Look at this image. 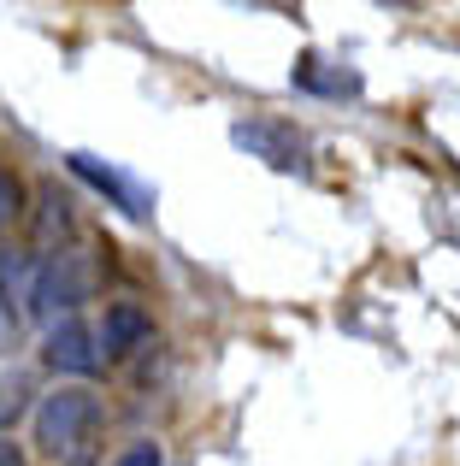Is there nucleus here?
<instances>
[{
	"instance_id": "f257e3e1",
	"label": "nucleus",
	"mask_w": 460,
	"mask_h": 466,
	"mask_svg": "<svg viewBox=\"0 0 460 466\" xmlns=\"http://www.w3.org/2000/svg\"><path fill=\"white\" fill-rule=\"evenodd\" d=\"M95 437H101V396L83 384H59L54 396L35 408V443L59 466H89Z\"/></svg>"
},
{
	"instance_id": "f03ea898",
	"label": "nucleus",
	"mask_w": 460,
	"mask_h": 466,
	"mask_svg": "<svg viewBox=\"0 0 460 466\" xmlns=\"http://www.w3.org/2000/svg\"><path fill=\"white\" fill-rule=\"evenodd\" d=\"M95 289V266L83 260V254H47L42 266H35V289H30V313L54 319V313H71L77 301H89Z\"/></svg>"
},
{
	"instance_id": "7ed1b4c3",
	"label": "nucleus",
	"mask_w": 460,
	"mask_h": 466,
	"mask_svg": "<svg viewBox=\"0 0 460 466\" xmlns=\"http://www.w3.org/2000/svg\"><path fill=\"white\" fill-rule=\"evenodd\" d=\"M42 360L54 366V372H65V378H89L95 366H101L95 330L83 325V319H59V325L47 330V342H42Z\"/></svg>"
},
{
	"instance_id": "20e7f679",
	"label": "nucleus",
	"mask_w": 460,
	"mask_h": 466,
	"mask_svg": "<svg viewBox=\"0 0 460 466\" xmlns=\"http://www.w3.org/2000/svg\"><path fill=\"white\" fill-rule=\"evenodd\" d=\"M71 171H77L83 183H95V189H101L118 213H130V218H148L154 213V189H142V183L125 177L118 166H101L95 154H71Z\"/></svg>"
},
{
	"instance_id": "39448f33",
	"label": "nucleus",
	"mask_w": 460,
	"mask_h": 466,
	"mask_svg": "<svg viewBox=\"0 0 460 466\" xmlns=\"http://www.w3.org/2000/svg\"><path fill=\"white\" fill-rule=\"evenodd\" d=\"M230 142L236 148H248V154H260L265 166H277V171H295V166H307V148H301V137H295V125H272V118H248V125H236L230 130Z\"/></svg>"
},
{
	"instance_id": "423d86ee",
	"label": "nucleus",
	"mask_w": 460,
	"mask_h": 466,
	"mask_svg": "<svg viewBox=\"0 0 460 466\" xmlns=\"http://www.w3.org/2000/svg\"><path fill=\"white\" fill-rule=\"evenodd\" d=\"M154 337V319L136 308V301H113L101 319V337H95V349H106V354H130V349H142V342Z\"/></svg>"
},
{
	"instance_id": "0eeeda50",
	"label": "nucleus",
	"mask_w": 460,
	"mask_h": 466,
	"mask_svg": "<svg viewBox=\"0 0 460 466\" xmlns=\"http://www.w3.org/2000/svg\"><path fill=\"white\" fill-rule=\"evenodd\" d=\"M35 254H0V308L6 301H24L30 308V289H35Z\"/></svg>"
},
{
	"instance_id": "6e6552de",
	"label": "nucleus",
	"mask_w": 460,
	"mask_h": 466,
	"mask_svg": "<svg viewBox=\"0 0 460 466\" xmlns=\"http://www.w3.org/2000/svg\"><path fill=\"white\" fill-rule=\"evenodd\" d=\"M295 83H301V89H313V95H360L355 71H325V59H301Z\"/></svg>"
},
{
	"instance_id": "1a4fd4ad",
	"label": "nucleus",
	"mask_w": 460,
	"mask_h": 466,
	"mask_svg": "<svg viewBox=\"0 0 460 466\" xmlns=\"http://www.w3.org/2000/svg\"><path fill=\"white\" fill-rule=\"evenodd\" d=\"M71 230V201L59 195V183L42 189V213H35V242H59Z\"/></svg>"
},
{
	"instance_id": "9d476101",
	"label": "nucleus",
	"mask_w": 460,
	"mask_h": 466,
	"mask_svg": "<svg viewBox=\"0 0 460 466\" xmlns=\"http://www.w3.org/2000/svg\"><path fill=\"white\" fill-rule=\"evenodd\" d=\"M24 408H30V384H24L18 372H12V378H0V431H12Z\"/></svg>"
},
{
	"instance_id": "9b49d317",
	"label": "nucleus",
	"mask_w": 460,
	"mask_h": 466,
	"mask_svg": "<svg viewBox=\"0 0 460 466\" xmlns=\"http://www.w3.org/2000/svg\"><path fill=\"white\" fill-rule=\"evenodd\" d=\"M18 213H24V183H18V171L0 166V230H6Z\"/></svg>"
},
{
	"instance_id": "f8f14e48",
	"label": "nucleus",
	"mask_w": 460,
	"mask_h": 466,
	"mask_svg": "<svg viewBox=\"0 0 460 466\" xmlns=\"http://www.w3.org/2000/svg\"><path fill=\"white\" fill-rule=\"evenodd\" d=\"M113 466H165V455H160V443H130Z\"/></svg>"
},
{
	"instance_id": "ddd939ff",
	"label": "nucleus",
	"mask_w": 460,
	"mask_h": 466,
	"mask_svg": "<svg viewBox=\"0 0 460 466\" xmlns=\"http://www.w3.org/2000/svg\"><path fill=\"white\" fill-rule=\"evenodd\" d=\"M0 466H24V449L18 443H0Z\"/></svg>"
},
{
	"instance_id": "4468645a",
	"label": "nucleus",
	"mask_w": 460,
	"mask_h": 466,
	"mask_svg": "<svg viewBox=\"0 0 460 466\" xmlns=\"http://www.w3.org/2000/svg\"><path fill=\"white\" fill-rule=\"evenodd\" d=\"M12 342V308H0V349Z\"/></svg>"
}]
</instances>
